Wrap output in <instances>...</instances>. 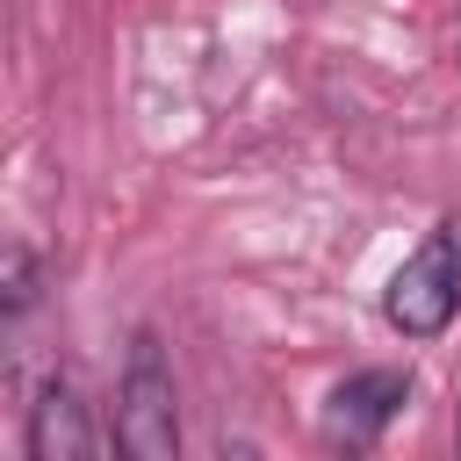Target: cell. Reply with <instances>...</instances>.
<instances>
[{"instance_id": "1", "label": "cell", "mask_w": 461, "mask_h": 461, "mask_svg": "<svg viewBox=\"0 0 461 461\" xmlns=\"http://www.w3.org/2000/svg\"><path fill=\"white\" fill-rule=\"evenodd\" d=\"M389 324L403 339H439L461 310V216H447L396 274H389V295H382Z\"/></svg>"}, {"instance_id": "2", "label": "cell", "mask_w": 461, "mask_h": 461, "mask_svg": "<svg viewBox=\"0 0 461 461\" xmlns=\"http://www.w3.org/2000/svg\"><path fill=\"white\" fill-rule=\"evenodd\" d=\"M115 439L137 461H173L180 454V418H173V367L151 331L130 339V367L115 389Z\"/></svg>"}, {"instance_id": "3", "label": "cell", "mask_w": 461, "mask_h": 461, "mask_svg": "<svg viewBox=\"0 0 461 461\" xmlns=\"http://www.w3.org/2000/svg\"><path fill=\"white\" fill-rule=\"evenodd\" d=\"M403 396H411V375H403V367L346 375V382L331 389V403H324V439H331V447H375L382 425L403 411Z\"/></svg>"}, {"instance_id": "4", "label": "cell", "mask_w": 461, "mask_h": 461, "mask_svg": "<svg viewBox=\"0 0 461 461\" xmlns=\"http://www.w3.org/2000/svg\"><path fill=\"white\" fill-rule=\"evenodd\" d=\"M29 454H36V461H94V454H101V432H94V418H86V403H79V389H72L65 375H50V382L36 389Z\"/></svg>"}]
</instances>
